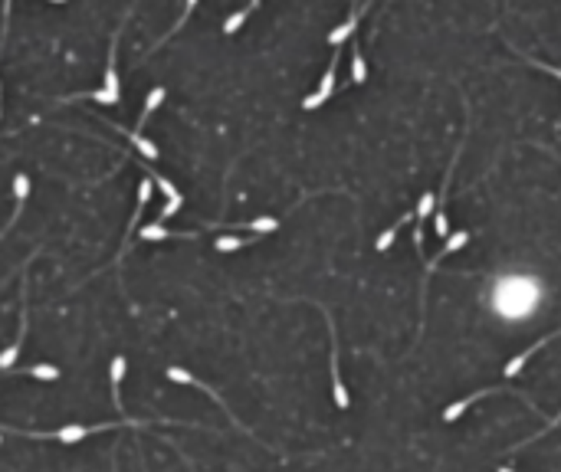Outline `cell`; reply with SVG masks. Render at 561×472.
Returning a JSON list of instances; mask_svg holds the SVG:
<instances>
[{
	"instance_id": "2",
	"label": "cell",
	"mask_w": 561,
	"mask_h": 472,
	"mask_svg": "<svg viewBox=\"0 0 561 472\" xmlns=\"http://www.w3.org/2000/svg\"><path fill=\"white\" fill-rule=\"evenodd\" d=\"M325 315V322H328V338H332V397H335V407L339 410H348V390H345V381H341V370H339V341H335V322H332V315L325 305H319Z\"/></svg>"
},
{
	"instance_id": "29",
	"label": "cell",
	"mask_w": 561,
	"mask_h": 472,
	"mask_svg": "<svg viewBox=\"0 0 561 472\" xmlns=\"http://www.w3.org/2000/svg\"><path fill=\"white\" fill-rule=\"evenodd\" d=\"M53 3H66V0H53Z\"/></svg>"
},
{
	"instance_id": "26",
	"label": "cell",
	"mask_w": 561,
	"mask_h": 472,
	"mask_svg": "<svg viewBox=\"0 0 561 472\" xmlns=\"http://www.w3.org/2000/svg\"><path fill=\"white\" fill-rule=\"evenodd\" d=\"M10 3H14V0H3V27H0V46H3V40H7V23H10Z\"/></svg>"
},
{
	"instance_id": "25",
	"label": "cell",
	"mask_w": 561,
	"mask_h": 472,
	"mask_svg": "<svg viewBox=\"0 0 561 472\" xmlns=\"http://www.w3.org/2000/svg\"><path fill=\"white\" fill-rule=\"evenodd\" d=\"M154 184H158V187H161V191L168 193V200H177V197H181V193H177V187L171 184V180H168V177H158Z\"/></svg>"
},
{
	"instance_id": "10",
	"label": "cell",
	"mask_w": 561,
	"mask_h": 472,
	"mask_svg": "<svg viewBox=\"0 0 561 472\" xmlns=\"http://www.w3.org/2000/svg\"><path fill=\"white\" fill-rule=\"evenodd\" d=\"M407 223H413V210H407V213H404V217H400L394 226H387V230L378 236L374 250H378V252H387V250H391V246H394V239H398V233H400V226H407Z\"/></svg>"
},
{
	"instance_id": "17",
	"label": "cell",
	"mask_w": 561,
	"mask_h": 472,
	"mask_svg": "<svg viewBox=\"0 0 561 472\" xmlns=\"http://www.w3.org/2000/svg\"><path fill=\"white\" fill-rule=\"evenodd\" d=\"M20 341H14V344H7L3 351H0V370H14V364H16V357H20Z\"/></svg>"
},
{
	"instance_id": "24",
	"label": "cell",
	"mask_w": 561,
	"mask_h": 472,
	"mask_svg": "<svg viewBox=\"0 0 561 472\" xmlns=\"http://www.w3.org/2000/svg\"><path fill=\"white\" fill-rule=\"evenodd\" d=\"M151 184L154 180H141V187H138V210H145L148 200H151Z\"/></svg>"
},
{
	"instance_id": "28",
	"label": "cell",
	"mask_w": 561,
	"mask_h": 472,
	"mask_svg": "<svg viewBox=\"0 0 561 472\" xmlns=\"http://www.w3.org/2000/svg\"><path fill=\"white\" fill-rule=\"evenodd\" d=\"M499 472H516V469H509V466H502V469Z\"/></svg>"
},
{
	"instance_id": "22",
	"label": "cell",
	"mask_w": 561,
	"mask_h": 472,
	"mask_svg": "<svg viewBox=\"0 0 561 472\" xmlns=\"http://www.w3.org/2000/svg\"><path fill=\"white\" fill-rule=\"evenodd\" d=\"M181 204H184V197H177V200H168V204L161 206V213H158V223H164V220H171L177 210H181Z\"/></svg>"
},
{
	"instance_id": "20",
	"label": "cell",
	"mask_w": 561,
	"mask_h": 472,
	"mask_svg": "<svg viewBox=\"0 0 561 472\" xmlns=\"http://www.w3.org/2000/svg\"><path fill=\"white\" fill-rule=\"evenodd\" d=\"M27 193H30V177H27V174H16V177H14V197H16V210L23 206V200H27Z\"/></svg>"
},
{
	"instance_id": "18",
	"label": "cell",
	"mask_w": 561,
	"mask_h": 472,
	"mask_svg": "<svg viewBox=\"0 0 561 472\" xmlns=\"http://www.w3.org/2000/svg\"><path fill=\"white\" fill-rule=\"evenodd\" d=\"M138 236H141V239H148V243H161V239H171V233L164 230L161 223H148V226H145V230H141Z\"/></svg>"
},
{
	"instance_id": "8",
	"label": "cell",
	"mask_w": 561,
	"mask_h": 472,
	"mask_svg": "<svg viewBox=\"0 0 561 472\" xmlns=\"http://www.w3.org/2000/svg\"><path fill=\"white\" fill-rule=\"evenodd\" d=\"M555 335H561V331H555ZM555 335H548V338L535 341V344H531V348H525V351H522V354H516V357H512V361H509V364H505V377H518V374H522V370H525V364H529V357H531V354L538 351V348H542V344H545V341H551V338H555Z\"/></svg>"
},
{
	"instance_id": "7",
	"label": "cell",
	"mask_w": 561,
	"mask_h": 472,
	"mask_svg": "<svg viewBox=\"0 0 561 472\" xmlns=\"http://www.w3.org/2000/svg\"><path fill=\"white\" fill-rule=\"evenodd\" d=\"M365 10H368V3H365L361 10H352V14H348V20H345L341 27H335V30H332V33H328V43H332V46H335V49H339V46L345 43V40H348V36H352V33H354V30H358V20H361V14H365Z\"/></svg>"
},
{
	"instance_id": "21",
	"label": "cell",
	"mask_w": 561,
	"mask_h": 472,
	"mask_svg": "<svg viewBox=\"0 0 561 472\" xmlns=\"http://www.w3.org/2000/svg\"><path fill=\"white\" fill-rule=\"evenodd\" d=\"M194 7H197V0H184V16H181V20H177V23H174V27H171V33H177V30H181V27H184V23H187V16L194 14ZM171 33H168V36H171ZM168 36H164V40H168ZM164 40H158V46H161ZM158 46H154L151 53H158Z\"/></svg>"
},
{
	"instance_id": "27",
	"label": "cell",
	"mask_w": 561,
	"mask_h": 472,
	"mask_svg": "<svg viewBox=\"0 0 561 472\" xmlns=\"http://www.w3.org/2000/svg\"><path fill=\"white\" fill-rule=\"evenodd\" d=\"M525 59H529L531 66H538V69H545V73H551V75H555V79H558V82H561V69H555V66H548V62H538V59H531L529 53H525Z\"/></svg>"
},
{
	"instance_id": "9",
	"label": "cell",
	"mask_w": 561,
	"mask_h": 472,
	"mask_svg": "<svg viewBox=\"0 0 561 472\" xmlns=\"http://www.w3.org/2000/svg\"><path fill=\"white\" fill-rule=\"evenodd\" d=\"M112 128L125 134V138H128V141H132V145L138 148V151H141V158H148V161H158V158H161V154H158V145H154V141H148L145 134H138V132H125L122 125H112Z\"/></svg>"
},
{
	"instance_id": "15",
	"label": "cell",
	"mask_w": 561,
	"mask_h": 472,
	"mask_svg": "<svg viewBox=\"0 0 561 472\" xmlns=\"http://www.w3.org/2000/svg\"><path fill=\"white\" fill-rule=\"evenodd\" d=\"M161 102H164V86H154L151 92H148V99H145V112H141V121H138V128L145 125L148 115H151V112H154V108H158Z\"/></svg>"
},
{
	"instance_id": "1",
	"label": "cell",
	"mask_w": 561,
	"mask_h": 472,
	"mask_svg": "<svg viewBox=\"0 0 561 472\" xmlns=\"http://www.w3.org/2000/svg\"><path fill=\"white\" fill-rule=\"evenodd\" d=\"M542 298V289H538V282L531 279H502L496 285V292H492V305L499 315L505 318H522L525 311L535 309V302Z\"/></svg>"
},
{
	"instance_id": "11",
	"label": "cell",
	"mask_w": 561,
	"mask_h": 472,
	"mask_svg": "<svg viewBox=\"0 0 561 472\" xmlns=\"http://www.w3.org/2000/svg\"><path fill=\"white\" fill-rule=\"evenodd\" d=\"M256 3H260V0H250V3H247L243 10H236V14L227 16V20H223V33H227V36H230V33H236V30L247 23V16H250L253 10H256Z\"/></svg>"
},
{
	"instance_id": "3",
	"label": "cell",
	"mask_w": 561,
	"mask_h": 472,
	"mask_svg": "<svg viewBox=\"0 0 561 472\" xmlns=\"http://www.w3.org/2000/svg\"><path fill=\"white\" fill-rule=\"evenodd\" d=\"M335 73H339V53L332 56V62H328V69H325L319 88H315L312 95H306V99H302V108H306V112H315L319 105H325L328 99H332V92H335Z\"/></svg>"
},
{
	"instance_id": "5",
	"label": "cell",
	"mask_w": 561,
	"mask_h": 472,
	"mask_svg": "<svg viewBox=\"0 0 561 472\" xmlns=\"http://www.w3.org/2000/svg\"><path fill=\"white\" fill-rule=\"evenodd\" d=\"M470 236H472V233H466V230H459V233H450V236H446V243L440 246V252H437V256H433V259L427 263V279L433 276V269H437V263H440V259H446L450 252H459L463 246H466V243H470Z\"/></svg>"
},
{
	"instance_id": "13",
	"label": "cell",
	"mask_w": 561,
	"mask_h": 472,
	"mask_svg": "<svg viewBox=\"0 0 561 472\" xmlns=\"http://www.w3.org/2000/svg\"><path fill=\"white\" fill-rule=\"evenodd\" d=\"M125 357L118 354V357H112V364H108V381H112V400L118 403V387H122V381H125Z\"/></svg>"
},
{
	"instance_id": "19",
	"label": "cell",
	"mask_w": 561,
	"mask_h": 472,
	"mask_svg": "<svg viewBox=\"0 0 561 472\" xmlns=\"http://www.w3.org/2000/svg\"><path fill=\"white\" fill-rule=\"evenodd\" d=\"M27 374L36 377V381H56L59 368H53V364H36V368H27Z\"/></svg>"
},
{
	"instance_id": "6",
	"label": "cell",
	"mask_w": 561,
	"mask_h": 472,
	"mask_svg": "<svg viewBox=\"0 0 561 472\" xmlns=\"http://www.w3.org/2000/svg\"><path fill=\"white\" fill-rule=\"evenodd\" d=\"M489 394H502V390H476V394H470V397H466V400H457V403H450V407L443 410V423H457L459 416H463V413L470 410V407H472V403H476V400L489 397Z\"/></svg>"
},
{
	"instance_id": "12",
	"label": "cell",
	"mask_w": 561,
	"mask_h": 472,
	"mask_svg": "<svg viewBox=\"0 0 561 472\" xmlns=\"http://www.w3.org/2000/svg\"><path fill=\"white\" fill-rule=\"evenodd\" d=\"M352 82L354 86H365V82H368V62H365V56H361L358 43L352 46Z\"/></svg>"
},
{
	"instance_id": "14",
	"label": "cell",
	"mask_w": 561,
	"mask_h": 472,
	"mask_svg": "<svg viewBox=\"0 0 561 472\" xmlns=\"http://www.w3.org/2000/svg\"><path fill=\"white\" fill-rule=\"evenodd\" d=\"M253 239H260V236H217L214 239V246H217V252H236V250H243L247 243H253Z\"/></svg>"
},
{
	"instance_id": "23",
	"label": "cell",
	"mask_w": 561,
	"mask_h": 472,
	"mask_svg": "<svg viewBox=\"0 0 561 472\" xmlns=\"http://www.w3.org/2000/svg\"><path fill=\"white\" fill-rule=\"evenodd\" d=\"M168 381H174V384H191L194 374H191V370H184V368H168Z\"/></svg>"
},
{
	"instance_id": "4",
	"label": "cell",
	"mask_w": 561,
	"mask_h": 472,
	"mask_svg": "<svg viewBox=\"0 0 561 472\" xmlns=\"http://www.w3.org/2000/svg\"><path fill=\"white\" fill-rule=\"evenodd\" d=\"M112 423H102V427H79V423H69V427H59L53 433V440L62 442V446H76V442H82L89 433H99V429H108Z\"/></svg>"
},
{
	"instance_id": "30",
	"label": "cell",
	"mask_w": 561,
	"mask_h": 472,
	"mask_svg": "<svg viewBox=\"0 0 561 472\" xmlns=\"http://www.w3.org/2000/svg\"><path fill=\"white\" fill-rule=\"evenodd\" d=\"M0 105H3V95H0Z\"/></svg>"
},
{
	"instance_id": "16",
	"label": "cell",
	"mask_w": 561,
	"mask_h": 472,
	"mask_svg": "<svg viewBox=\"0 0 561 472\" xmlns=\"http://www.w3.org/2000/svg\"><path fill=\"white\" fill-rule=\"evenodd\" d=\"M247 230H253V233H260V236L276 233V230H279V220H276V217H256V220L247 223Z\"/></svg>"
}]
</instances>
